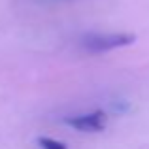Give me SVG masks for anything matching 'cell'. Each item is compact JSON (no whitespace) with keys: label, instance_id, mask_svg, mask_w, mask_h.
Segmentation results:
<instances>
[{"label":"cell","instance_id":"cell-4","mask_svg":"<svg viewBox=\"0 0 149 149\" xmlns=\"http://www.w3.org/2000/svg\"><path fill=\"white\" fill-rule=\"evenodd\" d=\"M45 2H61V0H45Z\"/></svg>","mask_w":149,"mask_h":149},{"label":"cell","instance_id":"cell-1","mask_svg":"<svg viewBox=\"0 0 149 149\" xmlns=\"http://www.w3.org/2000/svg\"><path fill=\"white\" fill-rule=\"evenodd\" d=\"M136 42L134 34L128 32H109V34H89L81 38V47L89 53H106L117 47H125Z\"/></svg>","mask_w":149,"mask_h":149},{"label":"cell","instance_id":"cell-3","mask_svg":"<svg viewBox=\"0 0 149 149\" xmlns=\"http://www.w3.org/2000/svg\"><path fill=\"white\" fill-rule=\"evenodd\" d=\"M38 146L42 149H68L62 142H57L53 138H38Z\"/></svg>","mask_w":149,"mask_h":149},{"label":"cell","instance_id":"cell-2","mask_svg":"<svg viewBox=\"0 0 149 149\" xmlns=\"http://www.w3.org/2000/svg\"><path fill=\"white\" fill-rule=\"evenodd\" d=\"M68 125L83 132H98L106 127V115L104 111H93L85 115H77L74 119H68Z\"/></svg>","mask_w":149,"mask_h":149}]
</instances>
